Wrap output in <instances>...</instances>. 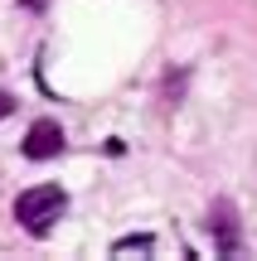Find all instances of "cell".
Instances as JSON below:
<instances>
[{"label":"cell","mask_w":257,"mask_h":261,"mask_svg":"<svg viewBox=\"0 0 257 261\" xmlns=\"http://www.w3.org/2000/svg\"><path fill=\"white\" fill-rule=\"evenodd\" d=\"M25 5H39V0H25Z\"/></svg>","instance_id":"cell-6"},{"label":"cell","mask_w":257,"mask_h":261,"mask_svg":"<svg viewBox=\"0 0 257 261\" xmlns=\"http://www.w3.org/2000/svg\"><path fill=\"white\" fill-rule=\"evenodd\" d=\"M10 112H15V97H10V92H0V121H5Z\"/></svg>","instance_id":"cell-5"},{"label":"cell","mask_w":257,"mask_h":261,"mask_svg":"<svg viewBox=\"0 0 257 261\" xmlns=\"http://www.w3.org/2000/svg\"><path fill=\"white\" fill-rule=\"evenodd\" d=\"M63 208H68V194H63L58 184H34V189H25V194L15 198V218H19L34 237H44Z\"/></svg>","instance_id":"cell-1"},{"label":"cell","mask_w":257,"mask_h":261,"mask_svg":"<svg viewBox=\"0 0 257 261\" xmlns=\"http://www.w3.org/2000/svg\"><path fill=\"white\" fill-rule=\"evenodd\" d=\"M209 237H214V252H219V256H238L243 252V227H238V213H233L228 198H214V208H209Z\"/></svg>","instance_id":"cell-2"},{"label":"cell","mask_w":257,"mask_h":261,"mask_svg":"<svg viewBox=\"0 0 257 261\" xmlns=\"http://www.w3.org/2000/svg\"><path fill=\"white\" fill-rule=\"evenodd\" d=\"M151 247H155V237H151V232H131V237H116L112 252H151Z\"/></svg>","instance_id":"cell-4"},{"label":"cell","mask_w":257,"mask_h":261,"mask_svg":"<svg viewBox=\"0 0 257 261\" xmlns=\"http://www.w3.org/2000/svg\"><path fill=\"white\" fill-rule=\"evenodd\" d=\"M63 145H68V140H63V126L49 121V116H44V121H34V126H29V136H25V155L29 160H54V155H63Z\"/></svg>","instance_id":"cell-3"}]
</instances>
